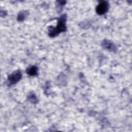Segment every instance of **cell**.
Returning a JSON list of instances; mask_svg holds the SVG:
<instances>
[{
    "mask_svg": "<svg viewBox=\"0 0 132 132\" xmlns=\"http://www.w3.org/2000/svg\"><path fill=\"white\" fill-rule=\"evenodd\" d=\"M22 73L20 70H17L9 75L8 77V81L9 85L14 84L18 82L21 78Z\"/></svg>",
    "mask_w": 132,
    "mask_h": 132,
    "instance_id": "obj_2",
    "label": "cell"
},
{
    "mask_svg": "<svg viewBox=\"0 0 132 132\" xmlns=\"http://www.w3.org/2000/svg\"><path fill=\"white\" fill-rule=\"evenodd\" d=\"M102 45H103V46L105 48H106L111 51H114L116 50L115 45L113 44V43H112L109 41L104 40L103 42Z\"/></svg>",
    "mask_w": 132,
    "mask_h": 132,
    "instance_id": "obj_4",
    "label": "cell"
},
{
    "mask_svg": "<svg viewBox=\"0 0 132 132\" xmlns=\"http://www.w3.org/2000/svg\"><path fill=\"white\" fill-rule=\"evenodd\" d=\"M26 15H25V13L24 14V13H23L22 12H20L19 13V14L18 15V19L19 21H23L24 19H25V17Z\"/></svg>",
    "mask_w": 132,
    "mask_h": 132,
    "instance_id": "obj_6",
    "label": "cell"
},
{
    "mask_svg": "<svg viewBox=\"0 0 132 132\" xmlns=\"http://www.w3.org/2000/svg\"><path fill=\"white\" fill-rule=\"evenodd\" d=\"M38 68L36 66H31L26 70L27 73L30 76H35L37 74Z\"/></svg>",
    "mask_w": 132,
    "mask_h": 132,
    "instance_id": "obj_5",
    "label": "cell"
},
{
    "mask_svg": "<svg viewBox=\"0 0 132 132\" xmlns=\"http://www.w3.org/2000/svg\"><path fill=\"white\" fill-rule=\"evenodd\" d=\"M66 15L63 14L59 19L56 27H50L48 29L49 36L51 37H54L58 35L60 32L65 31L66 30Z\"/></svg>",
    "mask_w": 132,
    "mask_h": 132,
    "instance_id": "obj_1",
    "label": "cell"
},
{
    "mask_svg": "<svg viewBox=\"0 0 132 132\" xmlns=\"http://www.w3.org/2000/svg\"><path fill=\"white\" fill-rule=\"evenodd\" d=\"M109 4L108 2L103 1L100 3L96 8V12L98 14L102 15L105 13L108 9Z\"/></svg>",
    "mask_w": 132,
    "mask_h": 132,
    "instance_id": "obj_3",
    "label": "cell"
}]
</instances>
